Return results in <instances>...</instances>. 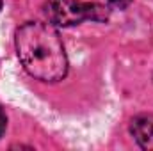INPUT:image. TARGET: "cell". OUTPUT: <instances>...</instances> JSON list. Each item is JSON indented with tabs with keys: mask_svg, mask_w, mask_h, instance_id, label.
Listing matches in <instances>:
<instances>
[{
	"mask_svg": "<svg viewBox=\"0 0 153 151\" xmlns=\"http://www.w3.org/2000/svg\"><path fill=\"white\" fill-rule=\"evenodd\" d=\"M16 52L22 66L43 82H59L68 73V57L57 30L48 23L29 21L16 30Z\"/></svg>",
	"mask_w": 153,
	"mask_h": 151,
	"instance_id": "6da1fadb",
	"label": "cell"
},
{
	"mask_svg": "<svg viewBox=\"0 0 153 151\" xmlns=\"http://www.w3.org/2000/svg\"><path fill=\"white\" fill-rule=\"evenodd\" d=\"M109 9L96 2H80V0H55L46 5V16L52 23L70 27L84 20L105 21L109 18Z\"/></svg>",
	"mask_w": 153,
	"mask_h": 151,
	"instance_id": "7a4b0ae2",
	"label": "cell"
},
{
	"mask_svg": "<svg viewBox=\"0 0 153 151\" xmlns=\"http://www.w3.org/2000/svg\"><path fill=\"white\" fill-rule=\"evenodd\" d=\"M132 135L143 150L153 151V115H137L132 121Z\"/></svg>",
	"mask_w": 153,
	"mask_h": 151,
	"instance_id": "3957f363",
	"label": "cell"
},
{
	"mask_svg": "<svg viewBox=\"0 0 153 151\" xmlns=\"http://www.w3.org/2000/svg\"><path fill=\"white\" fill-rule=\"evenodd\" d=\"M5 124H7L5 114H4V110H2V109H0V137H2V133L5 132Z\"/></svg>",
	"mask_w": 153,
	"mask_h": 151,
	"instance_id": "277c9868",
	"label": "cell"
},
{
	"mask_svg": "<svg viewBox=\"0 0 153 151\" xmlns=\"http://www.w3.org/2000/svg\"><path fill=\"white\" fill-rule=\"evenodd\" d=\"M112 5H116V7H126L132 0H109Z\"/></svg>",
	"mask_w": 153,
	"mask_h": 151,
	"instance_id": "5b68a950",
	"label": "cell"
},
{
	"mask_svg": "<svg viewBox=\"0 0 153 151\" xmlns=\"http://www.w3.org/2000/svg\"><path fill=\"white\" fill-rule=\"evenodd\" d=\"M2 2H4V0H0V9H2Z\"/></svg>",
	"mask_w": 153,
	"mask_h": 151,
	"instance_id": "8992f818",
	"label": "cell"
}]
</instances>
